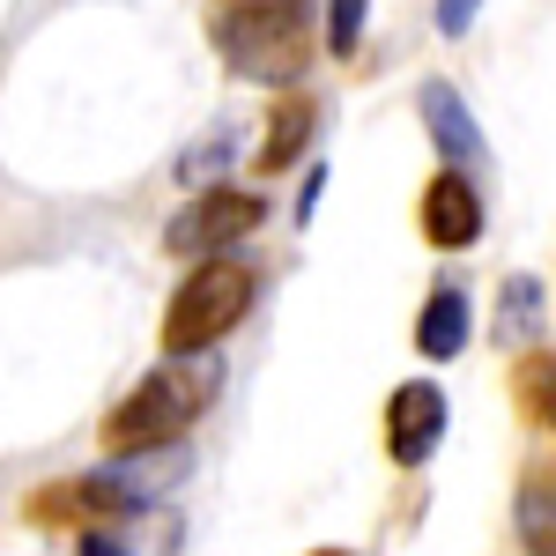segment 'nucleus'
Wrapping results in <instances>:
<instances>
[{
    "label": "nucleus",
    "mask_w": 556,
    "mask_h": 556,
    "mask_svg": "<svg viewBox=\"0 0 556 556\" xmlns=\"http://www.w3.org/2000/svg\"><path fill=\"white\" fill-rule=\"evenodd\" d=\"M542 327H549V290H542L534 275H513V282H505V327H497V334H505V342H534Z\"/></svg>",
    "instance_id": "ddd939ff"
},
{
    "label": "nucleus",
    "mask_w": 556,
    "mask_h": 556,
    "mask_svg": "<svg viewBox=\"0 0 556 556\" xmlns=\"http://www.w3.org/2000/svg\"><path fill=\"white\" fill-rule=\"evenodd\" d=\"M215 164H223V141H208V149H193V156H178V178H208Z\"/></svg>",
    "instance_id": "dca6fc26"
},
{
    "label": "nucleus",
    "mask_w": 556,
    "mask_h": 556,
    "mask_svg": "<svg viewBox=\"0 0 556 556\" xmlns=\"http://www.w3.org/2000/svg\"><path fill=\"white\" fill-rule=\"evenodd\" d=\"M416 112H424V134L438 141L445 164H475V156H482V127L468 119V104H460V89H453V83H424Z\"/></svg>",
    "instance_id": "6e6552de"
},
{
    "label": "nucleus",
    "mask_w": 556,
    "mask_h": 556,
    "mask_svg": "<svg viewBox=\"0 0 556 556\" xmlns=\"http://www.w3.org/2000/svg\"><path fill=\"white\" fill-rule=\"evenodd\" d=\"M312 556H349V549H312Z\"/></svg>",
    "instance_id": "a211bd4d"
},
{
    "label": "nucleus",
    "mask_w": 556,
    "mask_h": 556,
    "mask_svg": "<svg viewBox=\"0 0 556 556\" xmlns=\"http://www.w3.org/2000/svg\"><path fill=\"white\" fill-rule=\"evenodd\" d=\"M513 393H519V416H527L534 430H549V424H556V356H549V342H534L527 356H519Z\"/></svg>",
    "instance_id": "9b49d317"
},
{
    "label": "nucleus",
    "mask_w": 556,
    "mask_h": 556,
    "mask_svg": "<svg viewBox=\"0 0 556 556\" xmlns=\"http://www.w3.org/2000/svg\"><path fill=\"white\" fill-rule=\"evenodd\" d=\"M215 386H223V364H215L208 349L172 356L164 371H149V379L104 416V453L134 460V453H164V445H178V438L193 430V416L215 401Z\"/></svg>",
    "instance_id": "f257e3e1"
},
{
    "label": "nucleus",
    "mask_w": 556,
    "mask_h": 556,
    "mask_svg": "<svg viewBox=\"0 0 556 556\" xmlns=\"http://www.w3.org/2000/svg\"><path fill=\"white\" fill-rule=\"evenodd\" d=\"M445 445V386L438 379H408L386 401V460L393 468H424Z\"/></svg>",
    "instance_id": "423d86ee"
},
{
    "label": "nucleus",
    "mask_w": 556,
    "mask_h": 556,
    "mask_svg": "<svg viewBox=\"0 0 556 556\" xmlns=\"http://www.w3.org/2000/svg\"><path fill=\"white\" fill-rule=\"evenodd\" d=\"M416 349H424L430 364H453L460 349H468V290H453V282H438L416 312Z\"/></svg>",
    "instance_id": "1a4fd4ad"
},
{
    "label": "nucleus",
    "mask_w": 556,
    "mask_h": 556,
    "mask_svg": "<svg viewBox=\"0 0 556 556\" xmlns=\"http://www.w3.org/2000/svg\"><path fill=\"white\" fill-rule=\"evenodd\" d=\"M364 15H371V0H327V52H334V60H356Z\"/></svg>",
    "instance_id": "4468645a"
},
{
    "label": "nucleus",
    "mask_w": 556,
    "mask_h": 556,
    "mask_svg": "<svg viewBox=\"0 0 556 556\" xmlns=\"http://www.w3.org/2000/svg\"><path fill=\"white\" fill-rule=\"evenodd\" d=\"M215 52L245 83H267V89L304 83V67H312V0H215Z\"/></svg>",
    "instance_id": "f03ea898"
},
{
    "label": "nucleus",
    "mask_w": 556,
    "mask_h": 556,
    "mask_svg": "<svg viewBox=\"0 0 556 556\" xmlns=\"http://www.w3.org/2000/svg\"><path fill=\"white\" fill-rule=\"evenodd\" d=\"M475 15H482V0H438V30H445V38H468Z\"/></svg>",
    "instance_id": "2eb2a0df"
},
{
    "label": "nucleus",
    "mask_w": 556,
    "mask_h": 556,
    "mask_svg": "<svg viewBox=\"0 0 556 556\" xmlns=\"http://www.w3.org/2000/svg\"><path fill=\"white\" fill-rule=\"evenodd\" d=\"M75 556H127V549H119V542H104V527H89L83 542H75Z\"/></svg>",
    "instance_id": "f3484780"
},
{
    "label": "nucleus",
    "mask_w": 556,
    "mask_h": 556,
    "mask_svg": "<svg viewBox=\"0 0 556 556\" xmlns=\"http://www.w3.org/2000/svg\"><path fill=\"white\" fill-rule=\"evenodd\" d=\"M260 223H267V201H260L253 186H201V193L164 223V253H178V260L230 253L238 238H253Z\"/></svg>",
    "instance_id": "20e7f679"
},
{
    "label": "nucleus",
    "mask_w": 556,
    "mask_h": 556,
    "mask_svg": "<svg viewBox=\"0 0 556 556\" xmlns=\"http://www.w3.org/2000/svg\"><path fill=\"white\" fill-rule=\"evenodd\" d=\"M519 542H527V556H556V513H549V468H527V482H519Z\"/></svg>",
    "instance_id": "f8f14e48"
},
{
    "label": "nucleus",
    "mask_w": 556,
    "mask_h": 556,
    "mask_svg": "<svg viewBox=\"0 0 556 556\" xmlns=\"http://www.w3.org/2000/svg\"><path fill=\"white\" fill-rule=\"evenodd\" d=\"M312 127H319V104L312 97H282L275 112H267V141L253 149V172L267 178V172H290L304 156V141H312Z\"/></svg>",
    "instance_id": "9d476101"
},
{
    "label": "nucleus",
    "mask_w": 556,
    "mask_h": 556,
    "mask_svg": "<svg viewBox=\"0 0 556 556\" xmlns=\"http://www.w3.org/2000/svg\"><path fill=\"white\" fill-rule=\"evenodd\" d=\"M253 312V267L230 253H208L186 282H178L172 312H164V356H186V349H215L238 319Z\"/></svg>",
    "instance_id": "7ed1b4c3"
},
{
    "label": "nucleus",
    "mask_w": 556,
    "mask_h": 556,
    "mask_svg": "<svg viewBox=\"0 0 556 556\" xmlns=\"http://www.w3.org/2000/svg\"><path fill=\"white\" fill-rule=\"evenodd\" d=\"M134 497L127 475H75V482H45L38 497H30V519L38 527H75V534H89V527H119V519H134Z\"/></svg>",
    "instance_id": "39448f33"
},
{
    "label": "nucleus",
    "mask_w": 556,
    "mask_h": 556,
    "mask_svg": "<svg viewBox=\"0 0 556 556\" xmlns=\"http://www.w3.org/2000/svg\"><path fill=\"white\" fill-rule=\"evenodd\" d=\"M424 238L438 253H460L482 238V193H475V178L460 164H445V172L424 186Z\"/></svg>",
    "instance_id": "0eeeda50"
}]
</instances>
